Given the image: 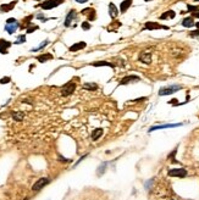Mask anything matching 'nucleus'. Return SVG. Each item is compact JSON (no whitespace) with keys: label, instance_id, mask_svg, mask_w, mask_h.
<instances>
[{"label":"nucleus","instance_id":"nucleus-9","mask_svg":"<svg viewBox=\"0 0 199 200\" xmlns=\"http://www.w3.org/2000/svg\"><path fill=\"white\" fill-rule=\"evenodd\" d=\"M76 18H77V11H76L75 9H71V10L68 11V13L66 15V18H65L64 26H65V27H70Z\"/></svg>","mask_w":199,"mask_h":200},{"label":"nucleus","instance_id":"nucleus-16","mask_svg":"<svg viewBox=\"0 0 199 200\" xmlns=\"http://www.w3.org/2000/svg\"><path fill=\"white\" fill-rule=\"evenodd\" d=\"M187 12H191L192 17L194 18H199V6H196V5H191V4H187Z\"/></svg>","mask_w":199,"mask_h":200},{"label":"nucleus","instance_id":"nucleus-40","mask_svg":"<svg viewBox=\"0 0 199 200\" xmlns=\"http://www.w3.org/2000/svg\"><path fill=\"white\" fill-rule=\"evenodd\" d=\"M171 200H174V199H171Z\"/></svg>","mask_w":199,"mask_h":200},{"label":"nucleus","instance_id":"nucleus-13","mask_svg":"<svg viewBox=\"0 0 199 200\" xmlns=\"http://www.w3.org/2000/svg\"><path fill=\"white\" fill-rule=\"evenodd\" d=\"M12 45V43L10 40H6V39H0V54H8V49Z\"/></svg>","mask_w":199,"mask_h":200},{"label":"nucleus","instance_id":"nucleus-20","mask_svg":"<svg viewBox=\"0 0 199 200\" xmlns=\"http://www.w3.org/2000/svg\"><path fill=\"white\" fill-rule=\"evenodd\" d=\"M82 88L84 90H88V92H94V90H98L99 86L97 83H94V82H88V83H84L82 86Z\"/></svg>","mask_w":199,"mask_h":200},{"label":"nucleus","instance_id":"nucleus-21","mask_svg":"<svg viewBox=\"0 0 199 200\" xmlns=\"http://www.w3.org/2000/svg\"><path fill=\"white\" fill-rule=\"evenodd\" d=\"M132 1L133 0H123L121 3V5H120V12L121 13H125V12H127V10L131 8V5H132Z\"/></svg>","mask_w":199,"mask_h":200},{"label":"nucleus","instance_id":"nucleus-31","mask_svg":"<svg viewBox=\"0 0 199 200\" xmlns=\"http://www.w3.org/2000/svg\"><path fill=\"white\" fill-rule=\"evenodd\" d=\"M81 27H82V29H83V31H89V29L92 28V26H90L89 21H84V22H82Z\"/></svg>","mask_w":199,"mask_h":200},{"label":"nucleus","instance_id":"nucleus-27","mask_svg":"<svg viewBox=\"0 0 199 200\" xmlns=\"http://www.w3.org/2000/svg\"><path fill=\"white\" fill-rule=\"evenodd\" d=\"M49 44V40H48V39H45L44 42H43V43H40V44L38 45V46H37V48H33V49H31V50H30V51H31V53H35V51H39V50H42V49H44L45 46H46V45Z\"/></svg>","mask_w":199,"mask_h":200},{"label":"nucleus","instance_id":"nucleus-28","mask_svg":"<svg viewBox=\"0 0 199 200\" xmlns=\"http://www.w3.org/2000/svg\"><path fill=\"white\" fill-rule=\"evenodd\" d=\"M32 18H33V15L27 16V17H26V18L22 21L23 23H22V26H21V27H22V28H27L28 26H31V24H32V22H31V20H32Z\"/></svg>","mask_w":199,"mask_h":200},{"label":"nucleus","instance_id":"nucleus-2","mask_svg":"<svg viewBox=\"0 0 199 200\" xmlns=\"http://www.w3.org/2000/svg\"><path fill=\"white\" fill-rule=\"evenodd\" d=\"M21 27V24L20 22L16 20V18H13V17H10V18H8L6 20V24H5V32H8L9 34H13L19 28Z\"/></svg>","mask_w":199,"mask_h":200},{"label":"nucleus","instance_id":"nucleus-33","mask_svg":"<svg viewBox=\"0 0 199 200\" xmlns=\"http://www.w3.org/2000/svg\"><path fill=\"white\" fill-rule=\"evenodd\" d=\"M153 183H154V178H150V179H149L148 182H145V184H144V187H145V189H147V190H149Z\"/></svg>","mask_w":199,"mask_h":200},{"label":"nucleus","instance_id":"nucleus-22","mask_svg":"<svg viewBox=\"0 0 199 200\" xmlns=\"http://www.w3.org/2000/svg\"><path fill=\"white\" fill-rule=\"evenodd\" d=\"M53 59H54V56H53V54H50V53H45V54L37 56V60H38L39 62H42V64L49 61V60H53Z\"/></svg>","mask_w":199,"mask_h":200},{"label":"nucleus","instance_id":"nucleus-24","mask_svg":"<svg viewBox=\"0 0 199 200\" xmlns=\"http://www.w3.org/2000/svg\"><path fill=\"white\" fill-rule=\"evenodd\" d=\"M103 133H104V129H103V128H95V129L92 132V139H93V140H98L100 137L103 135Z\"/></svg>","mask_w":199,"mask_h":200},{"label":"nucleus","instance_id":"nucleus-30","mask_svg":"<svg viewBox=\"0 0 199 200\" xmlns=\"http://www.w3.org/2000/svg\"><path fill=\"white\" fill-rule=\"evenodd\" d=\"M24 42H26V35H24V34H21V35H19V37H17V39L13 42V44H16V45L23 44Z\"/></svg>","mask_w":199,"mask_h":200},{"label":"nucleus","instance_id":"nucleus-7","mask_svg":"<svg viewBox=\"0 0 199 200\" xmlns=\"http://www.w3.org/2000/svg\"><path fill=\"white\" fill-rule=\"evenodd\" d=\"M50 183V178L48 177H42L39 178L35 183H34L33 186H32V190H34V192H38V190H40L42 188H44L46 184H49Z\"/></svg>","mask_w":199,"mask_h":200},{"label":"nucleus","instance_id":"nucleus-6","mask_svg":"<svg viewBox=\"0 0 199 200\" xmlns=\"http://www.w3.org/2000/svg\"><path fill=\"white\" fill-rule=\"evenodd\" d=\"M144 29H148V31H154V29H165V31H169L170 27L169 26H165V24H160L158 22H153V21H148L144 24Z\"/></svg>","mask_w":199,"mask_h":200},{"label":"nucleus","instance_id":"nucleus-18","mask_svg":"<svg viewBox=\"0 0 199 200\" xmlns=\"http://www.w3.org/2000/svg\"><path fill=\"white\" fill-rule=\"evenodd\" d=\"M109 15H110V17L112 20H115L117 17V15H119V10H117V8H116V5L114 3L109 4Z\"/></svg>","mask_w":199,"mask_h":200},{"label":"nucleus","instance_id":"nucleus-8","mask_svg":"<svg viewBox=\"0 0 199 200\" xmlns=\"http://www.w3.org/2000/svg\"><path fill=\"white\" fill-rule=\"evenodd\" d=\"M141 81L139 76H136V75H128V76H125L120 81V86H126V84H131V83H137Z\"/></svg>","mask_w":199,"mask_h":200},{"label":"nucleus","instance_id":"nucleus-5","mask_svg":"<svg viewBox=\"0 0 199 200\" xmlns=\"http://www.w3.org/2000/svg\"><path fill=\"white\" fill-rule=\"evenodd\" d=\"M187 175H188L187 170H186V168H182V167H180V168H171V170H169V172H167V176H169V177L185 178Z\"/></svg>","mask_w":199,"mask_h":200},{"label":"nucleus","instance_id":"nucleus-35","mask_svg":"<svg viewBox=\"0 0 199 200\" xmlns=\"http://www.w3.org/2000/svg\"><path fill=\"white\" fill-rule=\"evenodd\" d=\"M35 17H37V18H39V20H42V21H43V22H44L45 17H44V15H43V13H38V15H37V16H35Z\"/></svg>","mask_w":199,"mask_h":200},{"label":"nucleus","instance_id":"nucleus-15","mask_svg":"<svg viewBox=\"0 0 199 200\" xmlns=\"http://www.w3.org/2000/svg\"><path fill=\"white\" fill-rule=\"evenodd\" d=\"M86 46H87V43H86V42H77V43L71 45V46L68 48V50H70L71 53H76V51H79V50H82V49H84Z\"/></svg>","mask_w":199,"mask_h":200},{"label":"nucleus","instance_id":"nucleus-29","mask_svg":"<svg viewBox=\"0 0 199 200\" xmlns=\"http://www.w3.org/2000/svg\"><path fill=\"white\" fill-rule=\"evenodd\" d=\"M38 29H39V27H38L37 24H33V23H32L31 26H28V27L26 28V33H28V34L33 33L34 31H38Z\"/></svg>","mask_w":199,"mask_h":200},{"label":"nucleus","instance_id":"nucleus-12","mask_svg":"<svg viewBox=\"0 0 199 200\" xmlns=\"http://www.w3.org/2000/svg\"><path fill=\"white\" fill-rule=\"evenodd\" d=\"M180 126H182V123H167V124H160V126H153V127H150L149 132L158 131V129H165V128H175V127H180Z\"/></svg>","mask_w":199,"mask_h":200},{"label":"nucleus","instance_id":"nucleus-37","mask_svg":"<svg viewBox=\"0 0 199 200\" xmlns=\"http://www.w3.org/2000/svg\"><path fill=\"white\" fill-rule=\"evenodd\" d=\"M76 3H78V4H84V3H87L88 0H75Z\"/></svg>","mask_w":199,"mask_h":200},{"label":"nucleus","instance_id":"nucleus-19","mask_svg":"<svg viewBox=\"0 0 199 200\" xmlns=\"http://www.w3.org/2000/svg\"><path fill=\"white\" fill-rule=\"evenodd\" d=\"M175 16H176V12L174 11V10H169V11H165L164 13H161L160 16H159V18L160 20H172V18H175Z\"/></svg>","mask_w":199,"mask_h":200},{"label":"nucleus","instance_id":"nucleus-3","mask_svg":"<svg viewBox=\"0 0 199 200\" xmlns=\"http://www.w3.org/2000/svg\"><path fill=\"white\" fill-rule=\"evenodd\" d=\"M76 88H77V84H76L73 81H70V82H67L66 84L62 86V88H61V95H62V97H70L71 94L75 93Z\"/></svg>","mask_w":199,"mask_h":200},{"label":"nucleus","instance_id":"nucleus-39","mask_svg":"<svg viewBox=\"0 0 199 200\" xmlns=\"http://www.w3.org/2000/svg\"><path fill=\"white\" fill-rule=\"evenodd\" d=\"M144 1H150V0H144Z\"/></svg>","mask_w":199,"mask_h":200},{"label":"nucleus","instance_id":"nucleus-1","mask_svg":"<svg viewBox=\"0 0 199 200\" xmlns=\"http://www.w3.org/2000/svg\"><path fill=\"white\" fill-rule=\"evenodd\" d=\"M183 88V86L181 84H171V86H166V87H163V88L159 89V95L160 97H165V95H171L174 93H177L178 90Z\"/></svg>","mask_w":199,"mask_h":200},{"label":"nucleus","instance_id":"nucleus-10","mask_svg":"<svg viewBox=\"0 0 199 200\" xmlns=\"http://www.w3.org/2000/svg\"><path fill=\"white\" fill-rule=\"evenodd\" d=\"M138 60L141 62L145 64V65H150V62H152V51H148V50L142 51L139 54V56H138Z\"/></svg>","mask_w":199,"mask_h":200},{"label":"nucleus","instance_id":"nucleus-4","mask_svg":"<svg viewBox=\"0 0 199 200\" xmlns=\"http://www.w3.org/2000/svg\"><path fill=\"white\" fill-rule=\"evenodd\" d=\"M64 1L65 0H45L44 3H42V4L37 5V6L42 8L43 10H51L54 8H57L59 5H61Z\"/></svg>","mask_w":199,"mask_h":200},{"label":"nucleus","instance_id":"nucleus-14","mask_svg":"<svg viewBox=\"0 0 199 200\" xmlns=\"http://www.w3.org/2000/svg\"><path fill=\"white\" fill-rule=\"evenodd\" d=\"M16 4H17V0H13L11 3H9V4H3L1 6H0V12L1 13H5V12H10L16 6Z\"/></svg>","mask_w":199,"mask_h":200},{"label":"nucleus","instance_id":"nucleus-36","mask_svg":"<svg viewBox=\"0 0 199 200\" xmlns=\"http://www.w3.org/2000/svg\"><path fill=\"white\" fill-rule=\"evenodd\" d=\"M86 157H87V154H86V155L84 156H82V157H81V159H79V160H78L77 162H76V164H75V166H77L78 164H79V162H81V161H82V160H83V159H86Z\"/></svg>","mask_w":199,"mask_h":200},{"label":"nucleus","instance_id":"nucleus-25","mask_svg":"<svg viewBox=\"0 0 199 200\" xmlns=\"http://www.w3.org/2000/svg\"><path fill=\"white\" fill-rule=\"evenodd\" d=\"M106 167H108V162H101V164H100V166L98 167V170H97V175H98V177H101V176L105 173Z\"/></svg>","mask_w":199,"mask_h":200},{"label":"nucleus","instance_id":"nucleus-26","mask_svg":"<svg viewBox=\"0 0 199 200\" xmlns=\"http://www.w3.org/2000/svg\"><path fill=\"white\" fill-rule=\"evenodd\" d=\"M12 118L15 120V121H22L23 118H24V112L22 111H16L12 113Z\"/></svg>","mask_w":199,"mask_h":200},{"label":"nucleus","instance_id":"nucleus-11","mask_svg":"<svg viewBox=\"0 0 199 200\" xmlns=\"http://www.w3.org/2000/svg\"><path fill=\"white\" fill-rule=\"evenodd\" d=\"M82 15H86L87 16V18H88V21H94L95 18H97V11H95V9H93V8H86V9H83L82 11H81Z\"/></svg>","mask_w":199,"mask_h":200},{"label":"nucleus","instance_id":"nucleus-32","mask_svg":"<svg viewBox=\"0 0 199 200\" xmlns=\"http://www.w3.org/2000/svg\"><path fill=\"white\" fill-rule=\"evenodd\" d=\"M188 35L191 37V38H196V39H198L199 40V28L198 29H196V31H192V32H189Z\"/></svg>","mask_w":199,"mask_h":200},{"label":"nucleus","instance_id":"nucleus-38","mask_svg":"<svg viewBox=\"0 0 199 200\" xmlns=\"http://www.w3.org/2000/svg\"><path fill=\"white\" fill-rule=\"evenodd\" d=\"M194 1H197V3H199V0H194Z\"/></svg>","mask_w":199,"mask_h":200},{"label":"nucleus","instance_id":"nucleus-17","mask_svg":"<svg viewBox=\"0 0 199 200\" xmlns=\"http://www.w3.org/2000/svg\"><path fill=\"white\" fill-rule=\"evenodd\" d=\"M181 24H182L183 27H186V28H191V27H194V26H196V22H194V18H193L192 16H189V17L183 18Z\"/></svg>","mask_w":199,"mask_h":200},{"label":"nucleus","instance_id":"nucleus-23","mask_svg":"<svg viewBox=\"0 0 199 200\" xmlns=\"http://www.w3.org/2000/svg\"><path fill=\"white\" fill-rule=\"evenodd\" d=\"M90 65L94 67L108 66V67H111V68H115V67H116V65H115L114 62H109V61H98V62H93V64H90Z\"/></svg>","mask_w":199,"mask_h":200},{"label":"nucleus","instance_id":"nucleus-34","mask_svg":"<svg viewBox=\"0 0 199 200\" xmlns=\"http://www.w3.org/2000/svg\"><path fill=\"white\" fill-rule=\"evenodd\" d=\"M10 82H11L10 77H4L0 79V84H6V83H10Z\"/></svg>","mask_w":199,"mask_h":200}]
</instances>
